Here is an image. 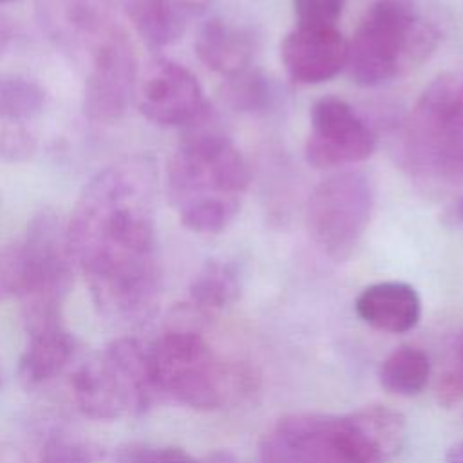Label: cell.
Here are the masks:
<instances>
[{"label": "cell", "mask_w": 463, "mask_h": 463, "mask_svg": "<svg viewBox=\"0 0 463 463\" xmlns=\"http://www.w3.org/2000/svg\"><path fill=\"white\" fill-rule=\"evenodd\" d=\"M40 24L81 69L123 31L112 0H38Z\"/></svg>", "instance_id": "8fae6325"}, {"label": "cell", "mask_w": 463, "mask_h": 463, "mask_svg": "<svg viewBox=\"0 0 463 463\" xmlns=\"http://www.w3.org/2000/svg\"><path fill=\"white\" fill-rule=\"evenodd\" d=\"M306 159L315 168H335L365 161L378 137L364 118L344 99L326 96L309 112Z\"/></svg>", "instance_id": "30bf717a"}, {"label": "cell", "mask_w": 463, "mask_h": 463, "mask_svg": "<svg viewBox=\"0 0 463 463\" xmlns=\"http://www.w3.org/2000/svg\"><path fill=\"white\" fill-rule=\"evenodd\" d=\"M358 317L385 333H407L420 322L421 298L402 280H383L367 286L354 302Z\"/></svg>", "instance_id": "2e32d148"}, {"label": "cell", "mask_w": 463, "mask_h": 463, "mask_svg": "<svg viewBox=\"0 0 463 463\" xmlns=\"http://www.w3.org/2000/svg\"><path fill=\"white\" fill-rule=\"evenodd\" d=\"M47 94L36 81L4 74L0 76V121L27 123L45 107Z\"/></svg>", "instance_id": "44dd1931"}, {"label": "cell", "mask_w": 463, "mask_h": 463, "mask_svg": "<svg viewBox=\"0 0 463 463\" xmlns=\"http://www.w3.org/2000/svg\"><path fill=\"white\" fill-rule=\"evenodd\" d=\"M405 441V416L383 405L347 414L295 412L264 432L259 458L260 463H385Z\"/></svg>", "instance_id": "7a4b0ae2"}, {"label": "cell", "mask_w": 463, "mask_h": 463, "mask_svg": "<svg viewBox=\"0 0 463 463\" xmlns=\"http://www.w3.org/2000/svg\"><path fill=\"white\" fill-rule=\"evenodd\" d=\"M184 128L166 170L172 204L177 212L212 208L237 215L250 184L242 154L213 123L210 109Z\"/></svg>", "instance_id": "3957f363"}, {"label": "cell", "mask_w": 463, "mask_h": 463, "mask_svg": "<svg viewBox=\"0 0 463 463\" xmlns=\"http://www.w3.org/2000/svg\"><path fill=\"white\" fill-rule=\"evenodd\" d=\"M36 150V136L25 123L0 121V159L18 163Z\"/></svg>", "instance_id": "d4e9b609"}, {"label": "cell", "mask_w": 463, "mask_h": 463, "mask_svg": "<svg viewBox=\"0 0 463 463\" xmlns=\"http://www.w3.org/2000/svg\"><path fill=\"white\" fill-rule=\"evenodd\" d=\"M150 369L159 394L197 411L219 409L232 387V374L195 331H168L150 347Z\"/></svg>", "instance_id": "ba28073f"}, {"label": "cell", "mask_w": 463, "mask_h": 463, "mask_svg": "<svg viewBox=\"0 0 463 463\" xmlns=\"http://www.w3.org/2000/svg\"><path fill=\"white\" fill-rule=\"evenodd\" d=\"M96 449L71 434H52L45 439L38 463H94Z\"/></svg>", "instance_id": "cb8c5ba5"}, {"label": "cell", "mask_w": 463, "mask_h": 463, "mask_svg": "<svg viewBox=\"0 0 463 463\" xmlns=\"http://www.w3.org/2000/svg\"><path fill=\"white\" fill-rule=\"evenodd\" d=\"M373 208V190L362 172H340L313 190L306 224L313 242L333 260H345L360 242Z\"/></svg>", "instance_id": "9c48e42d"}, {"label": "cell", "mask_w": 463, "mask_h": 463, "mask_svg": "<svg viewBox=\"0 0 463 463\" xmlns=\"http://www.w3.org/2000/svg\"><path fill=\"white\" fill-rule=\"evenodd\" d=\"M172 2L190 20V18L201 14L213 0H172Z\"/></svg>", "instance_id": "4316f807"}, {"label": "cell", "mask_w": 463, "mask_h": 463, "mask_svg": "<svg viewBox=\"0 0 463 463\" xmlns=\"http://www.w3.org/2000/svg\"><path fill=\"white\" fill-rule=\"evenodd\" d=\"M11 34V29H9V25L0 18V54L4 52V49H5V45H7V42H9V36Z\"/></svg>", "instance_id": "f546056e"}, {"label": "cell", "mask_w": 463, "mask_h": 463, "mask_svg": "<svg viewBox=\"0 0 463 463\" xmlns=\"http://www.w3.org/2000/svg\"><path fill=\"white\" fill-rule=\"evenodd\" d=\"M224 94L233 109L250 114H264L271 110L279 99L275 83L262 72L250 69L228 78Z\"/></svg>", "instance_id": "7402d4cb"}, {"label": "cell", "mask_w": 463, "mask_h": 463, "mask_svg": "<svg viewBox=\"0 0 463 463\" xmlns=\"http://www.w3.org/2000/svg\"><path fill=\"white\" fill-rule=\"evenodd\" d=\"M345 0H293L298 25L304 27H336Z\"/></svg>", "instance_id": "484cf974"}, {"label": "cell", "mask_w": 463, "mask_h": 463, "mask_svg": "<svg viewBox=\"0 0 463 463\" xmlns=\"http://www.w3.org/2000/svg\"><path fill=\"white\" fill-rule=\"evenodd\" d=\"M27 344L20 356L18 376L29 387H38L56 378L72 360L74 335L63 326L61 317L27 320Z\"/></svg>", "instance_id": "9a60e30c"}, {"label": "cell", "mask_w": 463, "mask_h": 463, "mask_svg": "<svg viewBox=\"0 0 463 463\" xmlns=\"http://www.w3.org/2000/svg\"><path fill=\"white\" fill-rule=\"evenodd\" d=\"M210 107L195 76L177 61L156 60L139 92L141 114L161 127H188Z\"/></svg>", "instance_id": "4fadbf2b"}, {"label": "cell", "mask_w": 463, "mask_h": 463, "mask_svg": "<svg viewBox=\"0 0 463 463\" xmlns=\"http://www.w3.org/2000/svg\"><path fill=\"white\" fill-rule=\"evenodd\" d=\"M137 63L125 29L109 40L85 67L83 112L90 121L114 123L128 109Z\"/></svg>", "instance_id": "7c38bea8"}, {"label": "cell", "mask_w": 463, "mask_h": 463, "mask_svg": "<svg viewBox=\"0 0 463 463\" xmlns=\"http://www.w3.org/2000/svg\"><path fill=\"white\" fill-rule=\"evenodd\" d=\"M458 360H459V365L454 371L463 378V331H461L459 340H458Z\"/></svg>", "instance_id": "4dcf8cb0"}, {"label": "cell", "mask_w": 463, "mask_h": 463, "mask_svg": "<svg viewBox=\"0 0 463 463\" xmlns=\"http://www.w3.org/2000/svg\"><path fill=\"white\" fill-rule=\"evenodd\" d=\"M112 463H199L181 447L146 441L123 443L114 450Z\"/></svg>", "instance_id": "603a6c76"}, {"label": "cell", "mask_w": 463, "mask_h": 463, "mask_svg": "<svg viewBox=\"0 0 463 463\" xmlns=\"http://www.w3.org/2000/svg\"><path fill=\"white\" fill-rule=\"evenodd\" d=\"M430 376V360L425 351L411 345L394 349L380 365V383L398 396L420 394Z\"/></svg>", "instance_id": "ffe728a7"}, {"label": "cell", "mask_w": 463, "mask_h": 463, "mask_svg": "<svg viewBox=\"0 0 463 463\" xmlns=\"http://www.w3.org/2000/svg\"><path fill=\"white\" fill-rule=\"evenodd\" d=\"M199 463H239V459L228 450H215L210 456H206L204 461Z\"/></svg>", "instance_id": "83f0119b"}, {"label": "cell", "mask_w": 463, "mask_h": 463, "mask_svg": "<svg viewBox=\"0 0 463 463\" xmlns=\"http://www.w3.org/2000/svg\"><path fill=\"white\" fill-rule=\"evenodd\" d=\"M72 396L85 416L99 421L145 414L159 396L148 347L130 336L116 338L76 369Z\"/></svg>", "instance_id": "52a82bcc"}, {"label": "cell", "mask_w": 463, "mask_h": 463, "mask_svg": "<svg viewBox=\"0 0 463 463\" xmlns=\"http://www.w3.org/2000/svg\"><path fill=\"white\" fill-rule=\"evenodd\" d=\"M280 60L298 83H322L347 63V40L336 27L298 25L280 43Z\"/></svg>", "instance_id": "5bb4252c"}, {"label": "cell", "mask_w": 463, "mask_h": 463, "mask_svg": "<svg viewBox=\"0 0 463 463\" xmlns=\"http://www.w3.org/2000/svg\"><path fill=\"white\" fill-rule=\"evenodd\" d=\"M405 161L432 183H463V67L434 78L420 94L405 132Z\"/></svg>", "instance_id": "8992f818"}, {"label": "cell", "mask_w": 463, "mask_h": 463, "mask_svg": "<svg viewBox=\"0 0 463 463\" xmlns=\"http://www.w3.org/2000/svg\"><path fill=\"white\" fill-rule=\"evenodd\" d=\"M438 45V31L412 0H376L347 42V74L362 87L382 85L423 63Z\"/></svg>", "instance_id": "277c9868"}, {"label": "cell", "mask_w": 463, "mask_h": 463, "mask_svg": "<svg viewBox=\"0 0 463 463\" xmlns=\"http://www.w3.org/2000/svg\"><path fill=\"white\" fill-rule=\"evenodd\" d=\"M192 304L206 313L233 304L241 293V273L233 262L208 260L190 284Z\"/></svg>", "instance_id": "d6986e66"}, {"label": "cell", "mask_w": 463, "mask_h": 463, "mask_svg": "<svg viewBox=\"0 0 463 463\" xmlns=\"http://www.w3.org/2000/svg\"><path fill=\"white\" fill-rule=\"evenodd\" d=\"M72 260L67 224L56 212L42 210L22 242L0 259V293L18 297L25 318L61 315L72 288Z\"/></svg>", "instance_id": "5b68a950"}, {"label": "cell", "mask_w": 463, "mask_h": 463, "mask_svg": "<svg viewBox=\"0 0 463 463\" xmlns=\"http://www.w3.org/2000/svg\"><path fill=\"white\" fill-rule=\"evenodd\" d=\"M5 2H11V0H0V4H5Z\"/></svg>", "instance_id": "d6a6232c"}, {"label": "cell", "mask_w": 463, "mask_h": 463, "mask_svg": "<svg viewBox=\"0 0 463 463\" xmlns=\"http://www.w3.org/2000/svg\"><path fill=\"white\" fill-rule=\"evenodd\" d=\"M445 463H463V441L454 443L447 454H445Z\"/></svg>", "instance_id": "f1b7e54d"}, {"label": "cell", "mask_w": 463, "mask_h": 463, "mask_svg": "<svg viewBox=\"0 0 463 463\" xmlns=\"http://www.w3.org/2000/svg\"><path fill=\"white\" fill-rule=\"evenodd\" d=\"M454 219L459 222V226L463 228V197H459L454 204Z\"/></svg>", "instance_id": "1f68e13d"}, {"label": "cell", "mask_w": 463, "mask_h": 463, "mask_svg": "<svg viewBox=\"0 0 463 463\" xmlns=\"http://www.w3.org/2000/svg\"><path fill=\"white\" fill-rule=\"evenodd\" d=\"M195 52L210 71L232 78L250 67L253 40L248 31L221 18H212L197 34Z\"/></svg>", "instance_id": "e0dca14e"}, {"label": "cell", "mask_w": 463, "mask_h": 463, "mask_svg": "<svg viewBox=\"0 0 463 463\" xmlns=\"http://www.w3.org/2000/svg\"><path fill=\"white\" fill-rule=\"evenodd\" d=\"M119 5L136 33L156 49L179 40L188 24L172 0H119Z\"/></svg>", "instance_id": "ac0fdd59"}, {"label": "cell", "mask_w": 463, "mask_h": 463, "mask_svg": "<svg viewBox=\"0 0 463 463\" xmlns=\"http://www.w3.org/2000/svg\"><path fill=\"white\" fill-rule=\"evenodd\" d=\"M156 166L146 156L119 159L83 188L69 242L98 311L116 324L148 320L159 300L152 199Z\"/></svg>", "instance_id": "6da1fadb"}]
</instances>
